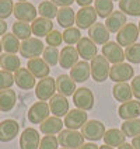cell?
Returning a JSON list of instances; mask_svg holds the SVG:
<instances>
[{
	"label": "cell",
	"mask_w": 140,
	"mask_h": 149,
	"mask_svg": "<svg viewBox=\"0 0 140 149\" xmlns=\"http://www.w3.org/2000/svg\"><path fill=\"white\" fill-rule=\"evenodd\" d=\"M0 68H1V66H0Z\"/></svg>",
	"instance_id": "cell-59"
},
{
	"label": "cell",
	"mask_w": 140,
	"mask_h": 149,
	"mask_svg": "<svg viewBox=\"0 0 140 149\" xmlns=\"http://www.w3.org/2000/svg\"><path fill=\"white\" fill-rule=\"evenodd\" d=\"M133 76H134V69L132 68V65L125 62L111 66L109 70V79L114 83H125L129 79H132Z\"/></svg>",
	"instance_id": "cell-10"
},
{
	"label": "cell",
	"mask_w": 140,
	"mask_h": 149,
	"mask_svg": "<svg viewBox=\"0 0 140 149\" xmlns=\"http://www.w3.org/2000/svg\"><path fill=\"white\" fill-rule=\"evenodd\" d=\"M97 11L95 8L87 6V7H80V10L76 13V24L79 30H88L90 27L95 24L97 21Z\"/></svg>",
	"instance_id": "cell-9"
},
{
	"label": "cell",
	"mask_w": 140,
	"mask_h": 149,
	"mask_svg": "<svg viewBox=\"0 0 140 149\" xmlns=\"http://www.w3.org/2000/svg\"><path fill=\"white\" fill-rule=\"evenodd\" d=\"M63 41L69 44V45H74L81 40V34H80V30L79 28H74V27H70V28H66L63 33Z\"/></svg>",
	"instance_id": "cell-40"
},
{
	"label": "cell",
	"mask_w": 140,
	"mask_h": 149,
	"mask_svg": "<svg viewBox=\"0 0 140 149\" xmlns=\"http://www.w3.org/2000/svg\"><path fill=\"white\" fill-rule=\"evenodd\" d=\"M112 94L115 97L116 101H121V103H126V101H130L133 96V91L130 84H128V82L125 83H115V86L112 87Z\"/></svg>",
	"instance_id": "cell-30"
},
{
	"label": "cell",
	"mask_w": 140,
	"mask_h": 149,
	"mask_svg": "<svg viewBox=\"0 0 140 149\" xmlns=\"http://www.w3.org/2000/svg\"><path fill=\"white\" fill-rule=\"evenodd\" d=\"M56 93V79L53 77H43L35 86V96L39 101H48Z\"/></svg>",
	"instance_id": "cell-2"
},
{
	"label": "cell",
	"mask_w": 140,
	"mask_h": 149,
	"mask_svg": "<svg viewBox=\"0 0 140 149\" xmlns=\"http://www.w3.org/2000/svg\"><path fill=\"white\" fill-rule=\"evenodd\" d=\"M45 38H46V44H48L49 47H56V48H58V45H60L62 41H63V35H62V33H60L59 30L50 31Z\"/></svg>",
	"instance_id": "cell-45"
},
{
	"label": "cell",
	"mask_w": 140,
	"mask_h": 149,
	"mask_svg": "<svg viewBox=\"0 0 140 149\" xmlns=\"http://www.w3.org/2000/svg\"><path fill=\"white\" fill-rule=\"evenodd\" d=\"M86 123H87V111L79 110V108L70 110L65 116V121H63V124L67 127V130H74V131L81 128Z\"/></svg>",
	"instance_id": "cell-13"
},
{
	"label": "cell",
	"mask_w": 140,
	"mask_h": 149,
	"mask_svg": "<svg viewBox=\"0 0 140 149\" xmlns=\"http://www.w3.org/2000/svg\"><path fill=\"white\" fill-rule=\"evenodd\" d=\"M139 37V27L134 23H126V25H123V28L116 34V42L121 47H129L136 44Z\"/></svg>",
	"instance_id": "cell-7"
},
{
	"label": "cell",
	"mask_w": 140,
	"mask_h": 149,
	"mask_svg": "<svg viewBox=\"0 0 140 149\" xmlns=\"http://www.w3.org/2000/svg\"><path fill=\"white\" fill-rule=\"evenodd\" d=\"M91 76V66L88 65L87 61H79L72 69H70V77L74 82L83 83L88 80Z\"/></svg>",
	"instance_id": "cell-24"
},
{
	"label": "cell",
	"mask_w": 140,
	"mask_h": 149,
	"mask_svg": "<svg viewBox=\"0 0 140 149\" xmlns=\"http://www.w3.org/2000/svg\"><path fill=\"white\" fill-rule=\"evenodd\" d=\"M119 8L126 16L139 17L140 16V0H121Z\"/></svg>",
	"instance_id": "cell-34"
},
{
	"label": "cell",
	"mask_w": 140,
	"mask_h": 149,
	"mask_svg": "<svg viewBox=\"0 0 140 149\" xmlns=\"http://www.w3.org/2000/svg\"><path fill=\"white\" fill-rule=\"evenodd\" d=\"M50 108L46 101H37L30 107L27 118L31 124H42L46 118H49Z\"/></svg>",
	"instance_id": "cell-6"
},
{
	"label": "cell",
	"mask_w": 140,
	"mask_h": 149,
	"mask_svg": "<svg viewBox=\"0 0 140 149\" xmlns=\"http://www.w3.org/2000/svg\"><path fill=\"white\" fill-rule=\"evenodd\" d=\"M128 20H126V14L122 11H112V14L105 20V27L108 28L109 33H119L123 25H126Z\"/></svg>",
	"instance_id": "cell-25"
},
{
	"label": "cell",
	"mask_w": 140,
	"mask_h": 149,
	"mask_svg": "<svg viewBox=\"0 0 140 149\" xmlns=\"http://www.w3.org/2000/svg\"><path fill=\"white\" fill-rule=\"evenodd\" d=\"M17 104V94L13 89L0 90V113H10Z\"/></svg>",
	"instance_id": "cell-28"
},
{
	"label": "cell",
	"mask_w": 140,
	"mask_h": 149,
	"mask_svg": "<svg viewBox=\"0 0 140 149\" xmlns=\"http://www.w3.org/2000/svg\"><path fill=\"white\" fill-rule=\"evenodd\" d=\"M118 149H134V148L132 146V143H126V142H125L123 145H121Z\"/></svg>",
	"instance_id": "cell-52"
},
{
	"label": "cell",
	"mask_w": 140,
	"mask_h": 149,
	"mask_svg": "<svg viewBox=\"0 0 140 149\" xmlns=\"http://www.w3.org/2000/svg\"><path fill=\"white\" fill-rule=\"evenodd\" d=\"M137 27H139V34H140V21H139V24H137Z\"/></svg>",
	"instance_id": "cell-55"
},
{
	"label": "cell",
	"mask_w": 140,
	"mask_h": 149,
	"mask_svg": "<svg viewBox=\"0 0 140 149\" xmlns=\"http://www.w3.org/2000/svg\"><path fill=\"white\" fill-rule=\"evenodd\" d=\"M91 76H92V80H95L97 83H102L105 82L108 77H109V62L107 61V58L104 55H97L95 58L91 61Z\"/></svg>",
	"instance_id": "cell-1"
},
{
	"label": "cell",
	"mask_w": 140,
	"mask_h": 149,
	"mask_svg": "<svg viewBox=\"0 0 140 149\" xmlns=\"http://www.w3.org/2000/svg\"><path fill=\"white\" fill-rule=\"evenodd\" d=\"M132 146L134 149H140V135L139 136H134L132 139Z\"/></svg>",
	"instance_id": "cell-51"
},
{
	"label": "cell",
	"mask_w": 140,
	"mask_h": 149,
	"mask_svg": "<svg viewBox=\"0 0 140 149\" xmlns=\"http://www.w3.org/2000/svg\"><path fill=\"white\" fill-rule=\"evenodd\" d=\"M11 31L18 40H23V41L31 38V34H32L31 25L28 23H24V21H16L11 27Z\"/></svg>",
	"instance_id": "cell-35"
},
{
	"label": "cell",
	"mask_w": 140,
	"mask_h": 149,
	"mask_svg": "<svg viewBox=\"0 0 140 149\" xmlns=\"http://www.w3.org/2000/svg\"><path fill=\"white\" fill-rule=\"evenodd\" d=\"M76 89V82L70 77V74H59L56 77V91L62 96H73Z\"/></svg>",
	"instance_id": "cell-22"
},
{
	"label": "cell",
	"mask_w": 140,
	"mask_h": 149,
	"mask_svg": "<svg viewBox=\"0 0 140 149\" xmlns=\"http://www.w3.org/2000/svg\"><path fill=\"white\" fill-rule=\"evenodd\" d=\"M56 20H58V24L63 27L65 30L70 28L73 24H76V13L72 7H60Z\"/></svg>",
	"instance_id": "cell-32"
},
{
	"label": "cell",
	"mask_w": 140,
	"mask_h": 149,
	"mask_svg": "<svg viewBox=\"0 0 140 149\" xmlns=\"http://www.w3.org/2000/svg\"><path fill=\"white\" fill-rule=\"evenodd\" d=\"M99 149H114L112 146H108V145H102V146H99Z\"/></svg>",
	"instance_id": "cell-53"
},
{
	"label": "cell",
	"mask_w": 140,
	"mask_h": 149,
	"mask_svg": "<svg viewBox=\"0 0 140 149\" xmlns=\"http://www.w3.org/2000/svg\"><path fill=\"white\" fill-rule=\"evenodd\" d=\"M130 87H132L133 96L136 97V100H139V101H140V76H136V77H133Z\"/></svg>",
	"instance_id": "cell-46"
},
{
	"label": "cell",
	"mask_w": 140,
	"mask_h": 149,
	"mask_svg": "<svg viewBox=\"0 0 140 149\" xmlns=\"http://www.w3.org/2000/svg\"><path fill=\"white\" fill-rule=\"evenodd\" d=\"M122 132L129 136V138H134L140 135V118H133V120H126L122 123Z\"/></svg>",
	"instance_id": "cell-37"
},
{
	"label": "cell",
	"mask_w": 140,
	"mask_h": 149,
	"mask_svg": "<svg viewBox=\"0 0 140 149\" xmlns=\"http://www.w3.org/2000/svg\"><path fill=\"white\" fill-rule=\"evenodd\" d=\"M104 142L108 146H116L119 148L121 145H123L126 142V135L122 132V130H116V128H111L108 130L105 135H104Z\"/></svg>",
	"instance_id": "cell-31"
},
{
	"label": "cell",
	"mask_w": 140,
	"mask_h": 149,
	"mask_svg": "<svg viewBox=\"0 0 140 149\" xmlns=\"http://www.w3.org/2000/svg\"><path fill=\"white\" fill-rule=\"evenodd\" d=\"M49 108L50 113L55 117H65L69 113V101L65 96L62 94H55L52 99L49 100Z\"/></svg>",
	"instance_id": "cell-23"
},
{
	"label": "cell",
	"mask_w": 140,
	"mask_h": 149,
	"mask_svg": "<svg viewBox=\"0 0 140 149\" xmlns=\"http://www.w3.org/2000/svg\"><path fill=\"white\" fill-rule=\"evenodd\" d=\"M79 149H99V146L95 145V143H92V142H88V143H83Z\"/></svg>",
	"instance_id": "cell-49"
},
{
	"label": "cell",
	"mask_w": 140,
	"mask_h": 149,
	"mask_svg": "<svg viewBox=\"0 0 140 149\" xmlns=\"http://www.w3.org/2000/svg\"><path fill=\"white\" fill-rule=\"evenodd\" d=\"M125 58L128 59L130 63H140V44L139 42L126 47V49H125Z\"/></svg>",
	"instance_id": "cell-41"
},
{
	"label": "cell",
	"mask_w": 140,
	"mask_h": 149,
	"mask_svg": "<svg viewBox=\"0 0 140 149\" xmlns=\"http://www.w3.org/2000/svg\"><path fill=\"white\" fill-rule=\"evenodd\" d=\"M52 3H55L58 7H72L76 0H50Z\"/></svg>",
	"instance_id": "cell-47"
},
{
	"label": "cell",
	"mask_w": 140,
	"mask_h": 149,
	"mask_svg": "<svg viewBox=\"0 0 140 149\" xmlns=\"http://www.w3.org/2000/svg\"><path fill=\"white\" fill-rule=\"evenodd\" d=\"M94 8L99 17L108 18L114 11V1L112 0H94Z\"/></svg>",
	"instance_id": "cell-38"
},
{
	"label": "cell",
	"mask_w": 140,
	"mask_h": 149,
	"mask_svg": "<svg viewBox=\"0 0 140 149\" xmlns=\"http://www.w3.org/2000/svg\"><path fill=\"white\" fill-rule=\"evenodd\" d=\"M38 10L30 1H17L14 4L13 14L17 18V21H24V23H32L37 18Z\"/></svg>",
	"instance_id": "cell-5"
},
{
	"label": "cell",
	"mask_w": 140,
	"mask_h": 149,
	"mask_svg": "<svg viewBox=\"0 0 140 149\" xmlns=\"http://www.w3.org/2000/svg\"><path fill=\"white\" fill-rule=\"evenodd\" d=\"M20 132V124L16 120H3L0 123V142H10Z\"/></svg>",
	"instance_id": "cell-16"
},
{
	"label": "cell",
	"mask_w": 140,
	"mask_h": 149,
	"mask_svg": "<svg viewBox=\"0 0 140 149\" xmlns=\"http://www.w3.org/2000/svg\"><path fill=\"white\" fill-rule=\"evenodd\" d=\"M0 66L6 72H10V73L14 72L16 73L17 70L21 68V61H20V58L17 56L16 54L4 52V54L0 55Z\"/></svg>",
	"instance_id": "cell-29"
},
{
	"label": "cell",
	"mask_w": 140,
	"mask_h": 149,
	"mask_svg": "<svg viewBox=\"0 0 140 149\" xmlns=\"http://www.w3.org/2000/svg\"><path fill=\"white\" fill-rule=\"evenodd\" d=\"M31 30L35 37L41 38L46 37L50 31H53V23L49 18H43V17H37L31 24Z\"/></svg>",
	"instance_id": "cell-26"
},
{
	"label": "cell",
	"mask_w": 140,
	"mask_h": 149,
	"mask_svg": "<svg viewBox=\"0 0 140 149\" xmlns=\"http://www.w3.org/2000/svg\"><path fill=\"white\" fill-rule=\"evenodd\" d=\"M73 103L79 110L90 111L94 107V94L88 87H80L74 91Z\"/></svg>",
	"instance_id": "cell-11"
},
{
	"label": "cell",
	"mask_w": 140,
	"mask_h": 149,
	"mask_svg": "<svg viewBox=\"0 0 140 149\" xmlns=\"http://www.w3.org/2000/svg\"><path fill=\"white\" fill-rule=\"evenodd\" d=\"M109 35H111V33L108 31L105 24H102V23H95L92 27L88 28V38L95 45L104 47L107 42H109Z\"/></svg>",
	"instance_id": "cell-15"
},
{
	"label": "cell",
	"mask_w": 140,
	"mask_h": 149,
	"mask_svg": "<svg viewBox=\"0 0 140 149\" xmlns=\"http://www.w3.org/2000/svg\"><path fill=\"white\" fill-rule=\"evenodd\" d=\"M63 121L59 117L52 116L49 118H46L42 124H39V131L45 135H55L63 131Z\"/></svg>",
	"instance_id": "cell-27"
},
{
	"label": "cell",
	"mask_w": 140,
	"mask_h": 149,
	"mask_svg": "<svg viewBox=\"0 0 140 149\" xmlns=\"http://www.w3.org/2000/svg\"><path fill=\"white\" fill-rule=\"evenodd\" d=\"M18 1H27V0H18Z\"/></svg>",
	"instance_id": "cell-56"
},
{
	"label": "cell",
	"mask_w": 140,
	"mask_h": 149,
	"mask_svg": "<svg viewBox=\"0 0 140 149\" xmlns=\"http://www.w3.org/2000/svg\"><path fill=\"white\" fill-rule=\"evenodd\" d=\"M60 149H67V148H60Z\"/></svg>",
	"instance_id": "cell-57"
},
{
	"label": "cell",
	"mask_w": 140,
	"mask_h": 149,
	"mask_svg": "<svg viewBox=\"0 0 140 149\" xmlns=\"http://www.w3.org/2000/svg\"><path fill=\"white\" fill-rule=\"evenodd\" d=\"M112 1H114V0H112ZM119 1H121V0H119Z\"/></svg>",
	"instance_id": "cell-58"
},
{
	"label": "cell",
	"mask_w": 140,
	"mask_h": 149,
	"mask_svg": "<svg viewBox=\"0 0 140 149\" xmlns=\"http://www.w3.org/2000/svg\"><path fill=\"white\" fill-rule=\"evenodd\" d=\"M118 114L119 117L126 121V120H133V118H139L140 116V101L139 100H130L122 103L121 107L118 108Z\"/></svg>",
	"instance_id": "cell-20"
},
{
	"label": "cell",
	"mask_w": 140,
	"mask_h": 149,
	"mask_svg": "<svg viewBox=\"0 0 140 149\" xmlns=\"http://www.w3.org/2000/svg\"><path fill=\"white\" fill-rule=\"evenodd\" d=\"M79 52L77 49L72 47V45H67L65 48H62L60 51V56H59V65L62 69H72V68L79 62Z\"/></svg>",
	"instance_id": "cell-19"
},
{
	"label": "cell",
	"mask_w": 140,
	"mask_h": 149,
	"mask_svg": "<svg viewBox=\"0 0 140 149\" xmlns=\"http://www.w3.org/2000/svg\"><path fill=\"white\" fill-rule=\"evenodd\" d=\"M7 28L8 25L4 20H0V37H3L4 34H7Z\"/></svg>",
	"instance_id": "cell-48"
},
{
	"label": "cell",
	"mask_w": 140,
	"mask_h": 149,
	"mask_svg": "<svg viewBox=\"0 0 140 149\" xmlns=\"http://www.w3.org/2000/svg\"><path fill=\"white\" fill-rule=\"evenodd\" d=\"M13 84H14V74L6 70H0V90L11 89Z\"/></svg>",
	"instance_id": "cell-44"
},
{
	"label": "cell",
	"mask_w": 140,
	"mask_h": 149,
	"mask_svg": "<svg viewBox=\"0 0 140 149\" xmlns=\"http://www.w3.org/2000/svg\"><path fill=\"white\" fill-rule=\"evenodd\" d=\"M58 11H59L58 6H56L55 3H52L50 0L41 1L39 6H38V13H39L41 17H43V18H49V20H52V18L58 17Z\"/></svg>",
	"instance_id": "cell-36"
},
{
	"label": "cell",
	"mask_w": 140,
	"mask_h": 149,
	"mask_svg": "<svg viewBox=\"0 0 140 149\" xmlns=\"http://www.w3.org/2000/svg\"><path fill=\"white\" fill-rule=\"evenodd\" d=\"M14 3L13 0H0V20H6L13 14Z\"/></svg>",
	"instance_id": "cell-42"
},
{
	"label": "cell",
	"mask_w": 140,
	"mask_h": 149,
	"mask_svg": "<svg viewBox=\"0 0 140 149\" xmlns=\"http://www.w3.org/2000/svg\"><path fill=\"white\" fill-rule=\"evenodd\" d=\"M102 55L107 58V61L112 65L122 63L125 61V51L118 42L109 41L102 47Z\"/></svg>",
	"instance_id": "cell-12"
},
{
	"label": "cell",
	"mask_w": 140,
	"mask_h": 149,
	"mask_svg": "<svg viewBox=\"0 0 140 149\" xmlns=\"http://www.w3.org/2000/svg\"><path fill=\"white\" fill-rule=\"evenodd\" d=\"M43 49H45V47H43L41 40L31 37V38L21 42L20 54H21V56H24L27 59H34L39 58V55L43 54Z\"/></svg>",
	"instance_id": "cell-8"
},
{
	"label": "cell",
	"mask_w": 140,
	"mask_h": 149,
	"mask_svg": "<svg viewBox=\"0 0 140 149\" xmlns=\"http://www.w3.org/2000/svg\"><path fill=\"white\" fill-rule=\"evenodd\" d=\"M76 3L80 6V7H87L92 3V0H76Z\"/></svg>",
	"instance_id": "cell-50"
},
{
	"label": "cell",
	"mask_w": 140,
	"mask_h": 149,
	"mask_svg": "<svg viewBox=\"0 0 140 149\" xmlns=\"http://www.w3.org/2000/svg\"><path fill=\"white\" fill-rule=\"evenodd\" d=\"M1 45H3V49L6 51L7 54L20 52V47H21L20 40L13 33H7L1 37Z\"/></svg>",
	"instance_id": "cell-33"
},
{
	"label": "cell",
	"mask_w": 140,
	"mask_h": 149,
	"mask_svg": "<svg viewBox=\"0 0 140 149\" xmlns=\"http://www.w3.org/2000/svg\"><path fill=\"white\" fill-rule=\"evenodd\" d=\"M1 49H3V45H1V41H0V55H1Z\"/></svg>",
	"instance_id": "cell-54"
},
{
	"label": "cell",
	"mask_w": 140,
	"mask_h": 149,
	"mask_svg": "<svg viewBox=\"0 0 140 149\" xmlns=\"http://www.w3.org/2000/svg\"><path fill=\"white\" fill-rule=\"evenodd\" d=\"M76 49L79 52V55L81 56L84 61H92V59L97 56V45L91 41L88 37H81V40L77 42V47Z\"/></svg>",
	"instance_id": "cell-18"
},
{
	"label": "cell",
	"mask_w": 140,
	"mask_h": 149,
	"mask_svg": "<svg viewBox=\"0 0 140 149\" xmlns=\"http://www.w3.org/2000/svg\"><path fill=\"white\" fill-rule=\"evenodd\" d=\"M105 127L98 120H90L81 127V134L86 139L91 142L101 141L105 135Z\"/></svg>",
	"instance_id": "cell-4"
},
{
	"label": "cell",
	"mask_w": 140,
	"mask_h": 149,
	"mask_svg": "<svg viewBox=\"0 0 140 149\" xmlns=\"http://www.w3.org/2000/svg\"><path fill=\"white\" fill-rule=\"evenodd\" d=\"M59 56H60V52L56 47H46L43 49V54H42V59L49 65V66H56L59 63Z\"/></svg>",
	"instance_id": "cell-39"
},
{
	"label": "cell",
	"mask_w": 140,
	"mask_h": 149,
	"mask_svg": "<svg viewBox=\"0 0 140 149\" xmlns=\"http://www.w3.org/2000/svg\"><path fill=\"white\" fill-rule=\"evenodd\" d=\"M59 145L67 149H79L84 143V136L81 132L74 130H63L59 132Z\"/></svg>",
	"instance_id": "cell-3"
},
{
	"label": "cell",
	"mask_w": 140,
	"mask_h": 149,
	"mask_svg": "<svg viewBox=\"0 0 140 149\" xmlns=\"http://www.w3.org/2000/svg\"><path fill=\"white\" fill-rule=\"evenodd\" d=\"M39 149H59V139L55 135H45L41 139Z\"/></svg>",
	"instance_id": "cell-43"
},
{
	"label": "cell",
	"mask_w": 140,
	"mask_h": 149,
	"mask_svg": "<svg viewBox=\"0 0 140 149\" xmlns=\"http://www.w3.org/2000/svg\"><path fill=\"white\" fill-rule=\"evenodd\" d=\"M39 132L32 127L25 128L20 135V149H39Z\"/></svg>",
	"instance_id": "cell-14"
},
{
	"label": "cell",
	"mask_w": 140,
	"mask_h": 149,
	"mask_svg": "<svg viewBox=\"0 0 140 149\" xmlns=\"http://www.w3.org/2000/svg\"><path fill=\"white\" fill-rule=\"evenodd\" d=\"M27 69L31 72V73L37 77V79H43V77H48L50 72L49 65L43 61L42 58H34V59H28V63H27Z\"/></svg>",
	"instance_id": "cell-21"
},
{
	"label": "cell",
	"mask_w": 140,
	"mask_h": 149,
	"mask_svg": "<svg viewBox=\"0 0 140 149\" xmlns=\"http://www.w3.org/2000/svg\"><path fill=\"white\" fill-rule=\"evenodd\" d=\"M35 79L37 77L27 68H20L14 73V83L20 89H23V90H31V89H34L37 86Z\"/></svg>",
	"instance_id": "cell-17"
}]
</instances>
